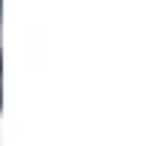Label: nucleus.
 I'll use <instances>...</instances> for the list:
<instances>
[{
    "instance_id": "nucleus-1",
    "label": "nucleus",
    "mask_w": 149,
    "mask_h": 146,
    "mask_svg": "<svg viewBox=\"0 0 149 146\" xmlns=\"http://www.w3.org/2000/svg\"><path fill=\"white\" fill-rule=\"evenodd\" d=\"M0 95H3V60H0Z\"/></svg>"
}]
</instances>
